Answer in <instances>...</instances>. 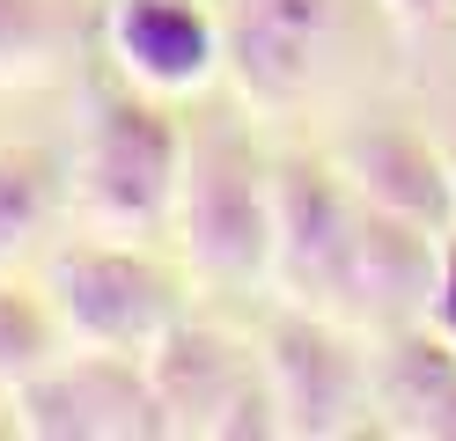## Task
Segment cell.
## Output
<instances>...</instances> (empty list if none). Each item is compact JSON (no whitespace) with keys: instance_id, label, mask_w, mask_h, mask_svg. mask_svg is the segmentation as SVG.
Masks as SVG:
<instances>
[{"instance_id":"6da1fadb","label":"cell","mask_w":456,"mask_h":441,"mask_svg":"<svg viewBox=\"0 0 456 441\" xmlns=\"http://www.w3.org/2000/svg\"><path fill=\"white\" fill-rule=\"evenodd\" d=\"M177 184H184V126L169 96L126 81L110 67L81 96V140H74V206L103 235H155L177 228Z\"/></svg>"},{"instance_id":"7a4b0ae2","label":"cell","mask_w":456,"mask_h":441,"mask_svg":"<svg viewBox=\"0 0 456 441\" xmlns=\"http://www.w3.org/2000/svg\"><path fill=\"white\" fill-rule=\"evenodd\" d=\"M243 110L250 103H214L199 126H184L177 243L191 273L221 287L273 280V155Z\"/></svg>"},{"instance_id":"3957f363","label":"cell","mask_w":456,"mask_h":441,"mask_svg":"<svg viewBox=\"0 0 456 441\" xmlns=\"http://www.w3.org/2000/svg\"><path fill=\"white\" fill-rule=\"evenodd\" d=\"M45 294L60 309L74 346H103V353H140L184 316V287L162 257L140 250V235H74V243H52L45 257Z\"/></svg>"},{"instance_id":"277c9868","label":"cell","mask_w":456,"mask_h":441,"mask_svg":"<svg viewBox=\"0 0 456 441\" xmlns=\"http://www.w3.org/2000/svg\"><path fill=\"white\" fill-rule=\"evenodd\" d=\"M258 368L273 382L288 441H338L376 427V353H361L324 309L280 302L265 316Z\"/></svg>"},{"instance_id":"5b68a950","label":"cell","mask_w":456,"mask_h":441,"mask_svg":"<svg viewBox=\"0 0 456 441\" xmlns=\"http://www.w3.org/2000/svg\"><path fill=\"white\" fill-rule=\"evenodd\" d=\"M148 382L169 412V434H199V441H273L280 434V404L258 368V346L228 339L221 323L177 316L148 346Z\"/></svg>"},{"instance_id":"8992f818","label":"cell","mask_w":456,"mask_h":441,"mask_svg":"<svg viewBox=\"0 0 456 441\" xmlns=\"http://www.w3.org/2000/svg\"><path fill=\"white\" fill-rule=\"evenodd\" d=\"M221 67L250 110H295L324 88L354 0H221Z\"/></svg>"},{"instance_id":"52a82bcc","label":"cell","mask_w":456,"mask_h":441,"mask_svg":"<svg viewBox=\"0 0 456 441\" xmlns=\"http://www.w3.org/2000/svg\"><path fill=\"white\" fill-rule=\"evenodd\" d=\"M8 397H15V434H37V441H162L169 434V412L140 353H103V346L60 353L30 382H15Z\"/></svg>"},{"instance_id":"ba28073f","label":"cell","mask_w":456,"mask_h":441,"mask_svg":"<svg viewBox=\"0 0 456 441\" xmlns=\"http://www.w3.org/2000/svg\"><path fill=\"white\" fill-rule=\"evenodd\" d=\"M361 192L331 155H273V287L309 309H346Z\"/></svg>"},{"instance_id":"9c48e42d","label":"cell","mask_w":456,"mask_h":441,"mask_svg":"<svg viewBox=\"0 0 456 441\" xmlns=\"http://www.w3.org/2000/svg\"><path fill=\"white\" fill-rule=\"evenodd\" d=\"M338 176L361 192V206H383V214L412 221L427 235H449L456 228V169H449V147L427 140L405 118H361V126L331 147Z\"/></svg>"},{"instance_id":"30bf717a","label":"cell","mask_w":456,"mask_h":441,"mask_svg":"<svg viewBox=\"0 0 456 441\" xmlns=\"http://www.w3.org/2000/svg\"><path fill=\"white\" fill-rule=\"evenodd\" d=\"M103 45L110 67L155 96H191L221 74V15L207 0H118Z\"/></svg>"},{"instance_id":"8fae6325","label":"cell","mask_w":456,"mask_h":441,"mask_svg":"<svg viewBox=\"0 0 456 441\" xmlns=\"http://www.w3.org/2000/svg\"><path fill=\"white\" fill-rule=\"evenodd\" d=\"M435 273H442V235L397 221V214H383V206H361L346 316H376L383 331L419 323L427 302H435Z\"/></svg>"},{"instance_id":"7c38bea8","label":"cell","mask_w":456,"mask_h":441,"mask_svg":"<svg viewBox=\"0 0 456 441\" xmlns=\"http://www.w3.org/2000/svg\"><path fill=\"white\" fill-rule=\"evenodd\" d=\"M376 427L412 441H456V339L435 323H397L376 353Z\"/></svg>"},{"instance_id":"4fadbf2b","label":"cell","mask_w":456,"mask_h":441,"mask_svg":"<svg viewBox=\"0 0 456 441\" xmlns=\"http://www.w3.org/2000/svg\"><path fill=\"white\" fill-rule=\"evenodd\" d=\"M74 199V162L45 140H8L0 147V273H15L30 250L52 243Z\"/></svg>"},{"instance_id":"5bb4252c","label":"cell","mask_w":456,"mask_h":441,"mask_svg":"<svg viewBox=\"0 0 456 441\" xmlns=\"http://www.w3.org/2000/svg\"><path fill=\"white\" fill-rule=\"evenodd\" d=\"M60 353H67V323L52 309V294H30V287L0 280V390L30 382Z\"/></svg>"},{"instance_id":"9a60e30c","label":"cell","mask_w":456,"mask_h":441,"mask_svg":"<svg viewBox=\"0 0 456 441\" xmlns=\"http://www.w3.org/2000/svg\"><path fill=\"white\" fill-rule=\"evenodd\" d=\"M60 45V8L52 0H0V81L37 74Z\"/></svg>"},{"instance_id":"2e32d148","label":"cell","mask_w":456,"mask_h":441,"mask_svg":"<svg viewBox=\"0 0 456 441\" xmlns=\"http://www.w3.org/2000/svg\"><path fill=\"white\" fill-rule=\"evenodd\" d=\"M435 331H456V235H442V273H435V302H427Z\"/></svg>"},{"instance_id":"e0dca14e","label":"cell","mask_w":456,"mask_h":441,"mask_svg":"<svg viewBox=\"0 0 456 441\" xmlns=\"http://www.w3.org/2000/svg\"><path fill=\"white\" fill-rule=\"evenodd\" d=\"M383 15H397V22H412V29H442V22H456V0H376Z\"/></svg>"},{"instance_id":"ac0fdd59","label":"cell","mask_w":456,"mask_h":441,"mask_svg":"<svg viewBox=\"0 0 456 441\" xmlns=\"http://www.w3.org/2000/svg\"><path fill=\"white\" fill-rule=\"evenodd\" d=\"M449 169H456V133H449Z\"/></svg>"}]
</instances>
